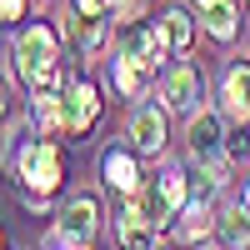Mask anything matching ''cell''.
<instances>
[{
  "label": "cell",
  "mask_w": 250,
  "mask_h": 250,
  "mask_svg": "<svg viewBox=\"0 0 250 250\" xmlns=\"http://www.w3.org/2000/svg\"><path fill=\"white\" fill-rule=\"evenodd\" d=\"M15 75L30 90H60V35L50 25H25L15 35Z\"/></svg>",
  "instance_id": "6da1fadb"
},
{
  "label": "cell",
  "mask_w": 250,
  "mask_h": 250,
  "mask_svg": "<svg viewBox=\"0 0 250 250\" xmlns=\"http://www.w3.org/2000/svg\"><path fill=\"white\" fill-rule=\"evenodd\" d=\"M10 160H15L20 185H25L30 195H40V200H45L55 185L65 180V160H60V145H55V140H45V135H40V140H25Z\"/></svg>",
  "instance_id": "7a4b0ae2"
},
{
  "label": "cell",
  "mask_w": 250,
  "mask_h": 250,
  "mask_svg": "<svg viewBox=\"0 0 250 250\" xmlns=\"http://www.w3.org/2000/svg\"><path fill=\"white\" fill-rule=\"evenodd\" d=\"M140 205H145V215H150L155 225H170L185 210V175L175 170V165H165L150 185H140Z\"/></svg>",
  "instance_id": "3957f363"
},
{
  "label": "cell",
  "mask_w": 250,
  "mask_h": 250,
  "mask_svg": "<svg viewBox=\"0 0 250 250\" xmlns=\"http://www.w3.org/2000/svg\"><path fill=\"white\" fill-rule=\"evenodd\" d=\"M200 90H205V80H200V70H195V65H185V60H175V65L160 75V100H165V110L195 115Z\"/></svg>",
  "instance_id": "277c9868"
},
{
  "label": "cell",
  "mask_w": 250,
  "mask_h": 250,
  "mask_svg": "<svg viewBox=\"0 0 250 250\" xmlns=\"http://www.w3.org/2000/svg\"><path fill=\"white\" fill-rule=\"evenodd\" d=\"M60 100H65V130L70 135H90V125L100 120V90H95V80L75 75L70 85L60 90Z\"/></svg>",
  "instance_id": "5b68a950"
},
{
  "label": "cell",
  "mask_w": 250,
  "mask_h": 250,
  "mask_svg": "<svg viewBox=\"0 0 250 250\" xmlns=\"http://www.w3.org/2000/svg\"><path fill=\"white\" fill-rule=\"evenodd\" d=\"M165 35H160V25H145V20H130V25L120 30V55H130V60H140L145 70H155L160 75V60H165Z\"/></svg>",
  "instance_id": "8992f818"
},
{
  "label": "cell",
  "mask_w": 250,
  "mask_h": 250,
  "mask_svg": "<svg viewBox=\"0 0 250 250\" xmlns=\"http://www.w3.org/2000/svg\"><path fill=\"white\" fill-rule=\"evenodd\" d=\"M185 145H190V155L200 165H215L225 155V125H220V115L215 110H195L190 125H185Z\"/></svg>",
  "instance_id": "52a82bcc"
},
{
  "label": "cell",
  "mask_w": 250,
  "mask_h": 250,
  "mask_svg": "<svg viewBox=\"0 0 250 250\" xmlns=\"http://www.w3.org/2000/svg\"><path fill=\"white\" fill-rule=\"evenodd\" d=\"M95 220H100V200L95 195H70L60 205V240L65 245H90Z\"/></svg>",
  "instance_id": "ba28073f"
},
{
  "label": "cell",
  "mask_w": 250,
  "mask_h": 250,
  "mask_svg": "<svg viewBox=\"0 0 250 250\" xmlns=\"http://www.w3.org/2000/svg\"><path fill=\"white\" fill-rule=\"evenodd\" d=\"M155 230H160V225L145 215L140 195H130V200H125V210H120V220H115L120 250H155Z\"/></svg>",
  "instance_id": "9c48e42d"
},
{
  "label": "cell",
  "mask_w": 250,
  "mask_h": 250,
  "mask_svg": "<svg viewBox=\"0 0 250 250\" xmlns=\"http://www.w3.org/2000/svg\"><path fill=\"white\" fill-rule=\"evenodd\" d=\"M100 175H105V185H110L115 195H140V185H145L135 150H120V145L100 155Z\"/></svg>",
  "instance_id": "30bf717a"
},
{
  "label": "cell",
  "mask_w": 250,
  "mask_h": 250,
  "mask_svg": "<svg viewBox=\"0 0 250 250\" xmlns=\"http://www.w3.org/2000/svg\"><path fill=\"white\" fill-rule=\"evenodd\" d=\"M130 140L140 155H155L165 145V105H135L130 110Z\"/></svg>",
  "instance_id": "8fae6325"
},
{
  "label": "cell",
  "mask_w": 250,
  "mask_h": 250,
  "mask_svg": "<svg viewBox=\"0 0 250 250\" xmlns=\"http://www.w3.org/2000/svg\"><path fill=\"white\" fill-rule=\"evenodd\" d=\"M215 210H210V205H205V200H195V205H185V210L175 215V225H170V240L175 245H200L205 235H210L215 230Z\"/></svg>",
  "instance_id": "7c38bea8"
},
{
  "label": "cell",
  "mask_w": 250,
  "mask_h": 250,
  "mask_svg": "<svg viewBox=\"0 0 250 250\" xmlns=\"http://www.w3.org/2000/svg\"><path fill=\"white\" fill-rule=\"evenodd\" d=\"M220 100H225V110H230L235 120H250V65H225L220 75Z\"/></svg>",
  "instance_id": "4fadbf2b"
},
{
  "label": "cell",
  "mask_w": 250,
  "mask_h": 250,
  "mask_svg": "<svg viewBox=\"0 0 250 250\" xmlns=\"http://www.w3.org/2000/svg\"><path fill=\"white\" fill-rule=\"evenodd\" d=\"M65 40L80 50V55H95L100 45H105V15H70L65 20Z\"/></svg>",
  "instance_id": "5bb4252c"
},
{
  "label": "cell",
  "mask_w": 250,
  "mask_h": 250,
  "mask_svg": "<svg viewBox=\"0 0 250 250\" xmlns=\"http://www.w3.org/2000/svg\"><path fill=\"white\" fill-rule=\"evenodd\" d=\"M150 80H155V70H145L140 60H130V55H115V65H110V85H115L125 100H140Z\"/></svg>",
  "instance_id": "9a60e30c"
},
{
  "label": "cell",
  "mask_w": 250,
  "mask_h": 250,
  "mask_svg": "<svg viewBox=\"0 0 250 250\" xmlns=\"http://www.w3.org/2000/svg\"><path fill=\"white\" fill-rule=\"evenodd\" d=\"M30 125H35L40 135L65 130V100H60L55 90H35V95H30Z\"/></svg>",
  "instance_id": "2e32d148"
},
{
  "label": "cell",
  "mask_w": 250,
  "mask_h": 250,
  "mask_svg": "<svg viewBox=\"0 0 250 250\" xmlns=\"http://www.w3.org/2000/svg\"><path fill=\"white\" fill-rule=\"evenodd\" d=\"M200 20H205V30H210L215 40H235V30H240L235 0H205V5H200Z\"/></svg>",
  "instance_id": "e0dca14e"
},
{
  "label": "cell",
  "mask_w": 250,
  "mask_h": 250,
  "mask_svg": "<svg viewBox=\"0 0 250 250\" xmlns=\"http://www.w3.org/2000/svg\"><path fill=\"white\" fill-rule=\"evenodd\" d=\"M160 35H165V45H170L175 55L190 50V40H195V25H190V15L185 10H165L160 15Z\"/></svg>",
  "instance_id": "ac0fdd59"
},
{
  "label": "cell",
  "mask_w": 250,
  "mask_h": 250,
  "mask_svg": "<svg viewBox=\"0 0 250 250\" xmlns=\"http://www.w3.org/2000/svg\"><path fill=\"white\" fill-rule=\"evenodd\" d=\"M220 240H225V250H250V215H245V205H235L230 215H220Z\"/></svg>",
  "instance_id": "d6986e66"
},
{
  "label": "cell",
  "mask_w": 250,
  "mask_h": 250,
  "mask_svg": "<svg viewBox=\"0 0 250 250\" xmlns=\"http://www.w3.org/2000/svg\"><path fill=\"white\" fill-rule=\"evenodd\" d=\"M225 160H235V165H245L250 160V120H240L230 135H225Z\"/></svg>",
  "instance_id": "ffe728a7"
},
{
  "label": "cell",
  "mask_w": 250,
  "mask_h": 250,
  "mask_svg": "<svg viewBox=\"0 0 250 250\" xmlns=\"http://www.w3.org/2000/svg\"><path fill=\"white\" fill-rule=\"evenodd\" d=\"M25 20V0H0V25H15Z\"/></svg>",
  "instance_id": "44dd1931"
},
{
  "label": "cell",
  "mask_w": 250,
  "mask_h": 250,
  "mask_svg": "<svg viewBox=\"0 0 250 250\" xmlns=\"http://www.w3.org/2000/svg\"><path fill=\"white\" fill-rule=\"evenodd\" d=\"M75 10H80V15H110L115 0H75Z\"/></svg>",
  "instance_id": "7402d4cb"
},
{
  "label": "cell",
  "mask_w": 250,
  "mask_h": 250,
  "mask_svg": "<svg viewBox=\"0 0 250 250\" xmlns=\"http://www.w3.org/2000/svg\"><path fill=\"white\" fill-rule=\"evenodd\" d=\"M115 10H120V20H135V10H140V0H115Z\"/></svg>",
  "instance_id": "603a6c76"
},
{
  "label": "cell",
  "mask_w": 250,
  "mask_h": 250,
  "mask_svg": "<svg viewBox=\"0 0 250 250\" xmlns=\"http://www.w3.org/2000/svg\"><path fill=\"white\" fill-rule=\"evenodd\" d=\"M240 205H245V215H250V185H245V195H240Z\"/></svg>",
  "instance_id": "cb8c5ba5"
},
{
  "label": "cell",
  "mask_w": 250,
  "mask_h": 250,
  "mask_svg": "<svg viewBox=\"0 0 250 250\" xmlns=\"http://www.w3.org/2000/svg\"><path fill=\"white\" fill-rule=\"evenodd\" d=\"M0 120H5V85H0Z\"/></svg>",
  "instance_id": "d4e9b609"
},
{
  "label": "cell",
  "mask_w": 250,
  "mask_h": 250,
  "mask_svg": "<svg viewBox=\"0 0 250 250\" xmlns=\"http://www.w3.org/2000/svg\"><path fill=\"white\" fill-rule=\"evenodd\" d=\"M0 250H5V235H0Z\"/></svg>",
  "instance_id": "484cf974"
},
{
  "label": "cell",
  "mask_w": 250,
  "mask_h": 250,
  "mask_svg": "<svg viewBox=\"0 0 250 250\" xmlns=\"http://www.w3.org/2000/svg\"><path fill=\"white\" fill-rule=\"evenodd\" d=\"M200 5H205V0H200Z\"/></svg>",
  "instance_id": "4316f807"
},
{
  "label": "cell",
  "mask_w": 250,
  "mask_h": 250,
  "mask_svg": "<svg viewBox=\"0 0 250 250\" xmlns=\"http://www.w3.org/2000/svg\"><path fill=\"white\" fill-rule=\"evenodd\" d=\"M205 250H210V245H205Z\"/></svg>",
  "instance_id": "83f0119b"
},
{
  "label": "cell",
  "mask_w": 250,
  "mask_h": 250,
  "mask_svg": "<svg viewBox=\"0 0 250 250\" xmlns=\"http://www.w3.org/2000/svg\"><path fill=\"white\" fill-rule=\"evenodd\" d=\"M155 250H160V245H155Z\"/></svg>",
  "instance_id": "f1b7e54d"
}]
</instances>
